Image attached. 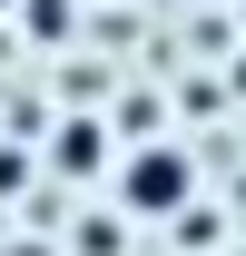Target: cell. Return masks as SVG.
Here are the masks:
<instances>
[{"instance_id":"6da1fadb","label":"cell","mask_w":246,"mask_h":256,"mask_svg":"<svg viewBox=\"0 0 246 256\" xmlns=\"http://www.w3.org/2000/svg\"><path fill=\"white\" fill-rule=\"evenodd\" d=\"M108 197H118V217L138 226H168L197 207V158H187V138H138L108 158Z\"/></svg>"},{"instance_id":"3957f363","label":"cell","mask_w":246,"mask_h":256,"mask_svg":"<svg viewBox=\"0 0 246 256\" xmlns=\"http://www.w3.org/2000/svg\"><path fill=\"white\" fill-rule=\"evenodd\" d=\"M10 20H20L40 50H69V40H79V0H10Z\"/></svg>"},{"instance_id":"277c9868","label":"cell","mask_w":246,"mask_h":256,"mask_svg":"<svg viewBox=\"0 0 246 256\" xmlns=\"http://www.w3.org/2000/svg\"><path fill=\"white\" fill-rule=\"evenodd\" d=\"M0 20H10V0H0Z\"/></svg>"},{"instance_id":"7a4b0ae2","label":"cell","mask_w":246,"mask_h":256,"mask_svg":"<svg viewBox=\"0 0 246 256\" xmlns=\"http://www.w3.org/2000/svg\"><path fill=\"white\" fill-rule=\"evenodd\" d=\"M108 158H118V138H108V118H60L50 128V148H40V168H60L69 188H89V178H108Z\"/></svg>"}]
</instances>
